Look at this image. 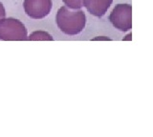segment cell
I'll return each instance as SVG.
<instances>
[{"label":"cell","instance_id":"obj_1","mask_svg":"<svg viewBox=\"0 0 153 137\" xmlns=\"http://www.w3.org/2000/svg\"><path fill=\"white\" fill-rule=\"evenodd\" d=\"M59 30L68 35H76L83 31L86 17L81 10L74 11L67 7H61L56 13V18Z\"/></svg>","mask_w":153,"mask_h":137},{"label":"cell","instance_id":"obj_2","mask_svg":"<svg viewBox=\"0 0 153 137\" xmlns=\"http://www.w3.org/2000/svg\"><path fill=\"white\" fill-rule=\"evenodd\" d=\"M27 30L22 22L16 18L0 19V39L6 41L27 40Z\"/></svg>","mask_w":153,"mask_h":137},{"label":"cell","instance_id":"obj_3","mask_svg":"<svg viewBox=\"0 0 153 137\" xmlns=\"http://www.w3.org/2000/svg\"><path fill=\"white\" fill-rule=\"evenodd\" d=\"M109 20L116 29L126 32L132 28V7L129 4H118L110 13Z\"/></svg>","mask_w":153,"mask_h":137},{"label":"cell","instance_id":"obj_4","mask_svg":"<svg viewBox=\"0 0 153 137\" xmlns=\"http://www.w3.org/2000/svg\"><path fill=\"white\" fill-rule=\"evenodd\" d=\"M24 10L33 19H42L52 10V0H24Z\"/></svg>","mask_w":153,"mask_h":137},{"label":"cell","instance_id":"obj_5","mask_svg":"<svg viewBox=\"0 0 153 137\" xmlns=\"http://www.w3.org/2000/svg\"><path fill=\"white\" fill-rule=\"evenodd\" d=\"M113 0H83L82 5L92 15L100 17L104 15Z\"/></svg>","mask_w":153,"mask_h":137},{"label":"cell","instance_id":"obj_6","mask_svg":"<svg viewBox=\"0 0 153 137\" xmlns=\"http://www.w3.org/2000/svg\"><path fill=\"white\" fill-rule=\"evenodd\" d=\"M27 40H50L52 41L53 37L46 32L36 31V32H33V34L29 36V38H27Z\"/></svg>","mask_w":153,"mask_h":137},{"label":"cell","instance_id":"obj_7","mask_svg":"<svg viewBox=\"0 0 153 137\" xmlns=\"http://www.w3.org/2000/svg\"><path fill=\"white\" fill-rule=\"evenodd\" d=\"M62 1L65 3L67 8L73 9V10H78V9H80L83 6V0H62Z\"/></svg>","mask_w":153,"mask_h":137},{"label":"cell","instance_id":"obj_8","mask_svg":"<svg viewBox=\"0 0 153 137\" xmlns=\"http://www.w3.org/2000/svg\"><path fill=\"white\" fill-rule=\"evenodd\" d=\"M6 15V12H5V8L3 6V4L0 2V19H2V18L5 17Z\"/></svg>","mask_w":153,"mask_h":137}]
</instances>
